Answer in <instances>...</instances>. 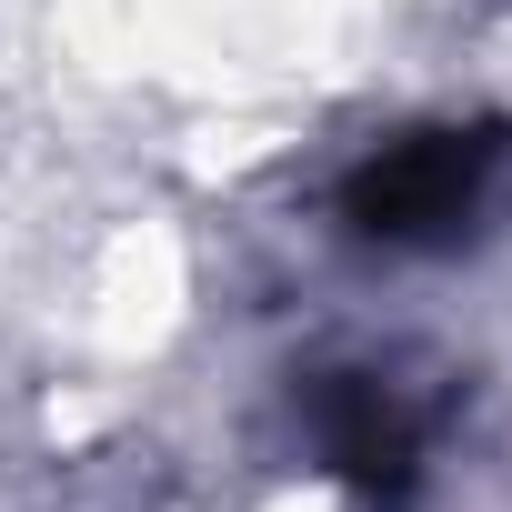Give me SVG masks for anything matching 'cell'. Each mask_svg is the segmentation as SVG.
Segmentation results:
<instances>
[{"mask_svg": "<svg viewBox=\"0 0 512 512\" xmlns=\"http://www.w3.org/2000/svg\"><path fill=\"white\" fill-rule=\"evenodd\" d=\"M512 191V121H432V131H392L372 141L332 211L352 241L372 251H462Z\"/></svg>", "mask_w": 512, "mask_h": 512, "instance_id": "6da1fadb", "label": "cell"}, {"mask_svg": "<svg viewBox=\"0 0 512 512\" xmlns=\"http://www.w3.org/2000/svg\"><path fill=\"white\" fill-rule=\"evenodd\" d=\"M302 422H312L322 472H332L362 512H412L422 462H432V432H442V402H432V392H412L402 372L352 362V372H312Z\"/></svg>", "mask_w": 512, "mask_h": 512, "instance_id": "7a4b0ae2", "label": "cell"}]
</instances>
